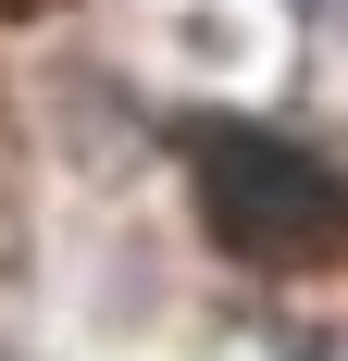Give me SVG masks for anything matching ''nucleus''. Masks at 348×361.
<instances>
[{
  "mask_svg": "<svg viewBox=\"0 0 348 361\" xmlns=\"http://www.w3.org/2000/svg\"><path fill=\"white\" fill-rule=\"evenodd\" d=\"M187 187H199V224L261 274L348 262V175L274 125H187Z\"/></svg>",
  "mask_w": 348,
  "mask_h": 361,
  "instance_id": "f257e3e1",
  "label": "nucleus"
}]
</instances>
